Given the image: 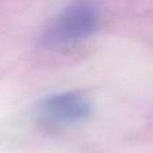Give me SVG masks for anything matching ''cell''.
I'll return each mask as SVG.
<instances>
[{
    "instance_id": "1",
    "label": "cell",
    "mask_w": 153,
    "mask_h": 153,
    "mask_svg": "<svg viewBox=\"0 0 153 153\" xmlns=\"http://www.w3.org/2000/svg\"><path fill=\"white\" fill-rule=\"evenodd\" d=\"M98 25V11L90 2H74L61 10L47 25L41 41L47 47H60L88 37Z\"/></svg>"
},
{
    "instance_id": "2",
    "label": "cell",
    "mask_w": 153,
    "mask_h": 153,
    "mask_svg": "<svg viewBox=\"0 0 153 153\" xmlns=\"http://www.w3.org/2000/svg\"><path fill=\"white\" fill-rule=\"evenodd\" d=\"M38 112L50 123L71 126L80 123L90 116L91 104L78 92L63 91L42 98L38 103Z\"/></svg>"
}]
</instances>
